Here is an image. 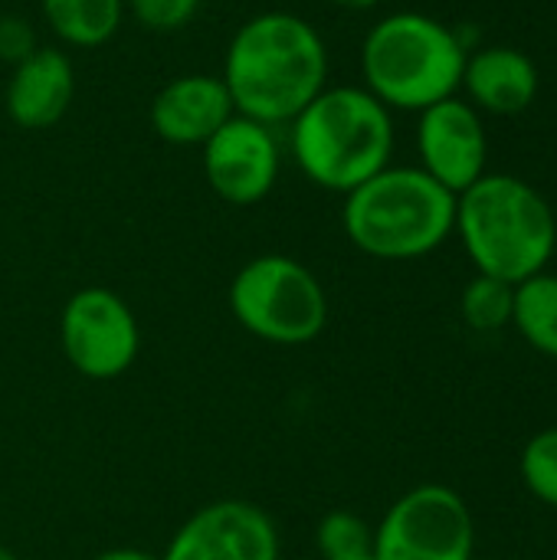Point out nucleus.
Listing matches in <instances>:
<instances>
[{"label":"nucleus","mask_w":557,"mask_h":560,"mask_svg":"<svg viewBox=\"0 0 557 560\" xmlns=\"http://www.w3.org/2000/svg\"><path fill=\"white\" fill-rule=\"evenodd\" d=\"M348 240L374 259H420L446 243L456 223V194L423 167H384L345 194Z\"/></svg>","instance_id":"20e7f679"},{"label":"nucleus","mask_w":557,"mask_h":560,"mask_svg":"<svg viewBox=\"0 0 557 560\" xmlns=\"http://www.w3.org/2000/svg\"><path fill=\"white\" fill-rule=\"evenodd\" d=\"M479 276L512 285L545 272L557 246V223L548 200L509 174H483L456 197V223Z\"/></svg>","instance_id":"f03ea898"},{"label":"nucleus","mask_w":557,"mask_h":560,"mask_svg":"<svg viewBox=\"0 0 557 560\" xmlns=\"http://www.w3.org/2000/svg\"><path fill=\"white\" fill-rule=\"evenodd\" d=\"M512 325L529 348L557 361V276L538 272L515 285Z\"/></svg>","instance_id":"dca6fc26"},{"label":"nucleus","mask_w":557,"mask_h":560,"mask_svg":"<svg viewBox=\"0 0 557 560\" xmlns=\"http://www.w3.org/2000/svg\"><path fill=\"white\" fill-rule=\"evenodd\" d=\"M200 148L204 177L220 200L233 207H253L276 187L279 144L269 125L253 121L246 115H233Z\"/></svg>","instance_id":"9d476101"},{"label":"nucleus","mask_w":557,"mask_h":560,"mask_svg":"<svg viewBox=\"0 0 557 560\" xmlns=\"http://www.w3.org/2000/svg\"><path fill=\"white\" fill-rule=\"evenodd\" d=\"M282 541L266 509L220 499L197 509L167 541L161 560H279Z\"/></svg>","instance_id":"1a4fd4ad"},{"label":"nucleus","mask_w":557,"mask_h":560,"mask_svg":"<svg viewBox=\"0 0 557 560\" xmlns=\"http://www.w3.org/2000/svg\"><path fill=\"white\" fill-rule=\"evenodd\" d=\"M33 49H36V43H33L30 23L20 20V16H0V59H7V62L16 66V62H23Z\"/></svg>","instance_id":"412c9836"},{"label":"nucleus","mask_w":557,"mask_h":560,"mask_svg":"<svg viewBox=\"0 0 557 560\" xmlns=\"http://www.w3.org/2000/svg\"><path fill=\"white\" fill-rule=\"evenodd\" d=\"M338 560H378V558H374V551H368V555H355V558H338Z\"/></svg>","instance_id":"393cba45"},{"label":"nucleus","mask_w":557,"mask_h":560,"mask_svg":"<svg viewBox=\"0 0 557 560\" xmlns=\"http://www.w3.org/2000/svg\"><path fill=\"white\" fill-rule=\"evenodd\" d=\"M92 560H161V555L144 551V548H108V551L95 555Z\"/></svg>","instance_id":"4be33fe9"},{"label":"nucleus","mask_w":557,"mask_h":560,"mask_svg":"<svg viewBox=\"0 0 557 560\" xmlns=\"http://www.w3.org/2000/svg\"><path fill=\"white\" fill-rule=\"evenodd\" d=\"M371 551L378 560H473V512L443 482L414 486L378 522Z\"/></svg>","instance_id":"0eeeda50"},{"label":"nucleus","mask_w":557,"mask_h":560,"mask_svg":"<svg viewBox=\"0 0 557 560\" xmlns=\"http://www.w3.org/2000/svg\"><path fill=\"white\" fill-rule=\"evenodd\" d=\"M394 125L387 105L368 89H322L292 118V154L299 171L335 194H351L387 167Z\"/></svg>","instance_id":"7ed1b4c3"},{"label":"nucleus","mask_w":557,"mask_h":560,"mask_svg":"<svg viewBox=\"0 0 557 560\" xmlns=\"http://www.w3.org/2000/svg\"><path fill=\"white\" fill-rule=\"evenodd\" d=\"M49 30L79 49L108 43L125 16V0H39Z\"/></svg>","instance_id":"2eb2a0df"},{"label":"nucleus","mask_w":557,"mask_h":560,"mask_svg":"<svg viewBox=\"0 0 557 560\" xmlns=\"http://www.w3.org/2000/svg\"><path fill=\"white\" fill-rule=\"evenodd\" d=\"M0 560H20V558H16V555H13L10 548H3V545H0Z\"/></svg>","instance_id":"b1692460"},{"label":"nucleus","mask_w":557,"mask_h":560,"mask_svg":"<svg viewBox=\"0 0 557 560\" xmlns=\"http://www.w3.org/2000/svg\"><path fill=\"white\" fill-rule=\"evenodd\" d=\"M220 79L236 115L272 128L292 121L325 89L328 52L312 23L269 10L233 33Z\"/></svg>","instance_id":"f257e3e1"},{"label":"nucleus","mask_w":557,"mask_h":560,"mask_svg":"<svg viewBox=\"0 0 557 560\" xmlns=\"http://www.w3.org/2000/svg\"><path fill=\"white\" fill-rule=\"evenodd\" d=\"M315 548L322 560H338V558H355V555H368L374 548V528L348 512V509H338V512H328L318 528H315Z\"/></svg>","instance_id":"a211bd4d"},{"label":"nucleus","mask_w":557,"mask_h":560,"mask_svg":"<svg viewBox=\"0 0 557 560\" xmlns=\"http://www.w3.org/2000/svg\"><path fill=\"white\" fill-rule=\"evenodd\" d=\"M417 148H420L423 171L456 197L486 174V154H489L486 128L476 108L453 95L423 108L417 128Z\"/></svg>","instance_id":"9b49d317"},{"label":"nucleus","mask_w":557,"mask_h":560,"mask_svg":"<svg viewBox=\"0 0 557 560\" xmlns=\"http://www.w3.org/2000/svg\"><path fill=\"white\" fill-rule=\"evenodd\" d=\"M72 95H76V72L69 56L49 46H36L23 62L13 66L3 92V105L20 128L43 131L69 112Z\"/></svg>","instance_id":"ddd939ff"},{"label":"nucleus","mask_w":557,"mask_h":560,"mask_svg":"<svg viewBox=\"0 0 557 560\" xmlns=\"http://www.w3.org/2000/svg\"><path fill=\"white\" fill-rule=\"evenodd\" d=\"M230 312L259 341L295 348L315 341L328 325V295L318 276L292 256L250 259L230 282Z\"/></svg>","instance_id":"423d86ee"},{"label":"nucleus","mask_w":557,"mask_h":560,"mask_svg":"<svg viewBox=\"0 0 557 560\" xmlns=\"http://www.w3.org/2000/svg\"><path fill=\"white\" fill-rule=\"evenodd\" d=\"M466 52L453 30L423 13L384 16L361 46L368 92L387 108L423 112L463 85Z\"/></svg>","instance_id":"39448f33"},{"label":"nucleus","mask_w":557,"mask_h":560,"mask_svg":"<svg viewBox=\"0 0 557 560\" xmlns=\"http://www.w3.org/2000/svg\"><path fill=\"white\" fill-rule=\"evenodd\" d=\"M135 20L151 33H174L194 20L200 0H128Z\"/></svg>","instance_id":"aec40b11"},{"label":"nucleus","mask_w":557,"mask_h":560,"mask_svg":"<svg viewBox=\"0 0 557 560\" xmlns=\"http://www.w3.org/2000/svg\"><path fill=\"white\" fill-rule=\"evenodd\" d=\"M515 285L496 276H476L460 299V312L473 331H502L512 325Z\"/></svg>","instance_id":"f3484780"},{"label":"nucleus","mask_w":557,"mask_h":560,"mask_svg":"<svg viewBox=\"0 0 557 560\" xmlns=\"http://www.w3.org/2000/svg\"><path fill=\"white\" fill-rule=\"evenodd\" d=\"M525 489L548 509L557 512V427L535 433L519 459Z\"/></svg>","instance_id":"6ab92c4d"},{"label":"nucleus","mask_w":557,"mask_h":560,"mask_svg":"<svg viewBox=\"0 0 557 560\" xmlns=\"http://www.w3.org/2000/svg\"><path fill=\"white\" fill-rule=\"evenodd\" d=\"M59 345L72 371L85 381H115L135 364L141 351V328L118 292L89 285L66 302Z\"/></svg>","instance_id":"6e6552de"},{"label":"nucleus","mask_w":557,"mask_h":560,"mask_svg":"<svg viewBox=\"0 0 557 560\" xmlns=\"http://www.w3.org/2000/svg\"><path fill=\"white\" fill-rule=\"evenodd\" d=\"M463 85L479 108L496 115H515L535 102L538 69L525 52L512 46H492L466 59Z\"/></svg>","instance_id":"4468645a"},{"label":"nucleus","mask_w":557,"mask_h":560,"mask_svg":"<svg viewBox=\"0 0 557 560\" xmlns=\"http://www.w3.org/2000/svg\"><path fill=\"white\" fill-rule=\"evenodd\" d=\"M236 115L223 79L190 72L171 79L151 102V128L171 144H204Z\"/></svg>","instance_id":"f8f14e48"},{"label":"nucleus","mask_w":557,"mask_h":560,"mask_svg":"<svg viewBox=\"0 0 557 560\" xmlns=\"http://www.w3.org/2000/svg\"><path fill=\"white\" fill-rule=\"evenodd\" d=\"M335 7H345V10H368V7H374L378 0H332Z\"/></svg>","instance_id":"5701e85b"}]
</instances>
